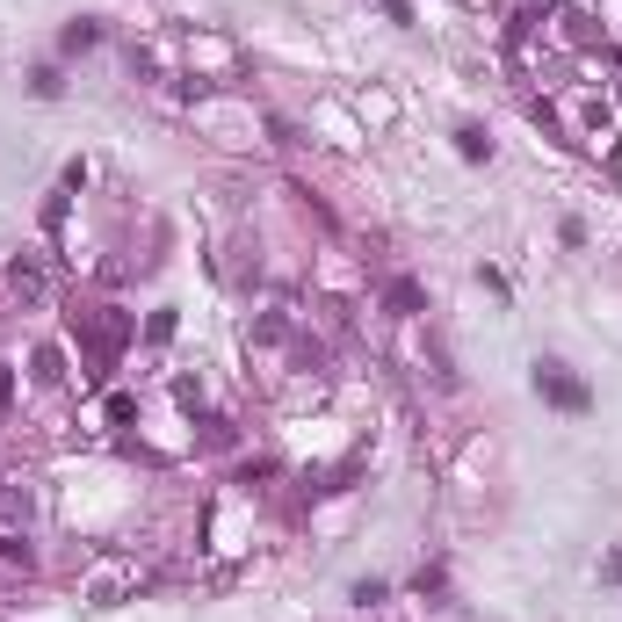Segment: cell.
<instances>
[{"label":"cell","instance_id":"obj_15","mask_svg":"<svg viewBox=\"0 0 622 622\" xmlns=\"http://www.w3.org/2000/svg\"><path fill=\"white\" fill-rule=\"evenodd\" d=\"M608 579H615V586H622V550H615V557H608Z\"/></svg>","mask_w":622,"mask_h":622},{"label":"cell","instance_id":"obj_2","mask_svg":"<svg viewBox=\"0 0 622 622\" xmlns=\"http://www.w3.org/2000/svg\"><path fill=\"white\" fill-rule=\"evenodd\" d=\"M536 398L557 406V413H586V406H594V391H586L565 362H536Z\"/></svg>","mask_w":622,"mask_h":622},{"label":"cell","instance_id":"obj_12","mask_svg":"<svg viewBox=\"0 0 622 622\" xmlns=\"http://www.w3.org/2000/svg\"><path fill=\"white\" fill-rule=\"evenodd\" d=\"M0 565H29V543L15 536V528H0Z\"/></svg>","mask_w":622,"mask_h":622},{"label":"cell","instance_id":"obj_8","mask_svg":"<svg viewBox=\"0 0 622 622\" xmlns=\"http://www.w3.org/2000/svg\"><path fill=\"white\" fill-rule=\"evenodd\" d=\"M95 44H102V22H87V15L58 29V51H95Z\"/></svg>","mask_w":622,"mask_h":622},{"label":"cell","instance_id":"obj_1","mask_svg":"<svg viewBox=\"0 0 622 622\" xmlns=\"http://www.w3.org/2000/svg\"><path fill=\"white\" fill-rule=\"evenodd\" d=\"M73 340H87V355H95V377L123 355V340H131V319H123L116 304H95V311H73Z\"/></svg>","mask_w":622,"mask_h":622},{"label":"cell","instance_id":"obj_6","mask_svg":"<svg viewBox=\"0 0 622 622\" xmlns=\"http://www.w3.org/2000/svg\"><path fill=\"white\" fill-rule=\"evenodd\" d=\"M565 44L572 51H594V44H608V29L586 15V8H565Z\"/></svg>","mask_w":622,"mask_h":622},{"label":"cell","instance_id":"obj_14","mask_svg":"<svg viewBox=\"0 0 622 622\" xmlns=\"http://www.w3.org/2000/svg\"><path fill=\"white\" fill-rule=\"evenodd\" d=\"M8 398H15V377H8V362H0V406H8Z\"/></svg>","mask_w":622,"mask_h":622},{"label":"cell","instance_id":"obj_5","mask_svg":"<svg viewBox=\"0 0 622 622\" xmlns=\"http://www.w3.org/2000/svg\"><path fill=\"white\" fill-rule=\"evenodd\" d=\"M29 485H15V478H0V528H29Z\"/></svg>","mask_w":622,"mask_h":622},{"label":"cell","instance_id":"obj_11","mask_svg":"<svg viewBox=\"0 0 622 622\" xmlns=\"http://www.w3.org/2000/svg\"><path fill=\"white\" fill-rule=\"evenodd\" d=\"M384 594H391V586H384V579H355V586H348V601H355V608H377Z\"/></svg>","mask_w":622,"mask_h":622},{"label":"cell","instance_id":"obj_9","mask_svg":"<svg viewBox=\"0 0 622 622\" xmlns=\"http://www.w3.org/2000/svg\"><path fill=\"white\" fill-rule=\"evenodd\" d=\"M456 152L463 160H492V138L478 131V123H456Z\"/></svg>","mask_w":622,"mask_h":622},{"label":"cell","instance_id":"obj_4","mask_svg":"<svg viewBox=\"0 0 622 622\" xmlns=\"http://www.w3.org/2000/svg\"><path fill=\"white\" fill-rule=\"evenodd\" d=\"M123 586H138V572H131V565H102L95 579H87V601H95V608H116Z\"/></svg>","mask_w":622,"mask_h":622},{"label":"cell","instance_id":"obj_13","mask_svg":"<svg viewBox=\"0 0 622 622\" xmlns=\"http://www.w3.org/2000/svg\"><path fill=\"white\" fill-rule=\"evenodd\" d=\"M29 87H37L44 102H58V87H66V80H58V66H37V73H29Z\"/></svg>","mask_w":622,"mask_h":622},{"label":"cell","instance_id":"obj_3","mask_svg":"<svg viewBox=\"0 0 622 622\" xmlns=\"http://www.w3.org/2000/svg\"><path fill=\"white\" fill-rule=\"evenodd\" d=\"M8 290H15L22 304H44V297H51V275L29 261V254H15V261H8Z\"/></svg>","mask_w":622,"mask_h":622},{"label":"cell","instance_id":"obj_10","mask_svg":"<svg viewBox=\"0 0 622 622\" xmlns=\"http://www.w3.org/2000/svg\"><path fill=\"white\" fill-rule=\"evenodd\" d=\"M37 384H66V355L58 348H37Z\"/></svg>","mask_w":622,"mask_h":622},{"label":"cell","instance_id":"obj_7","mask_svg":"<svg viewBox=\"0 0 622 622\" xmlns=\"http://www.w3.org/2000/svg\"><path fill=\"white\" fill-rule=\"evenodd\" d=\"M384 304H391V319H420V304H427V297H420V283H406V275H398V283L384 290Z\"/></svg>","mask_w":622,"mask_h":622}]
</instances>
